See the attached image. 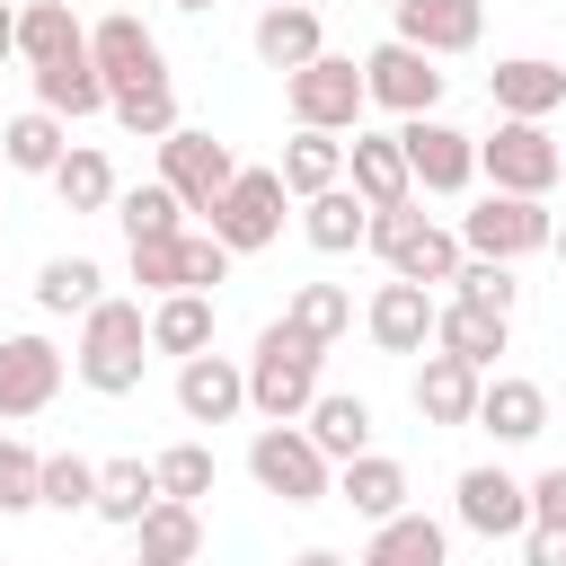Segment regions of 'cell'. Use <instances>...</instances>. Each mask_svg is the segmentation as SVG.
Masks as SVG:
<instances>
[{
	"label": "cell",
	"mask_w": 566,
	"mask_h": 566,
	"mask_svg": "<svg viewBox=\"0 0 566 566\" xmlns=\"http://www.w3.org/2000/svg\"><path fill=\"white\" fill-rule=\"evenodd\" d=\"M142 363H150V310L124 301V292H106V301L80 318L71 371H80V389H97V398H133V389H142Z\"/></svg>",
	"instance_id": "1"
},
{
	"label": "cell",
	"mask_w": 566,
	"mask_h": 566,
	"mask_svg": "<svg viewBox=\"0 0 566 566\" xmlns=\"http://www.w3.org/2000/svg\"><path fill=\"white\" fill-rule=\"evenodd\" d=\"M318 363H327V345H310L292 318H265L256 327V345H248V407L265 416V424H301L310 416V398H318Z\"/></svg>",
	"instance_id": "2"
},
{
	"label": "cell",
	"mask_w": 566,
	"mask_h": 566,
	"mask_svg": "<svg viewBox=\"0 0 566 566\" xmlns=\"http://www.w3.org/2000/svg\"><path fill=\"white\" fill-rule=\"evenodd\" d=\"M478 177H486V195H531V203H548V186L566 177V142H557L548 124L495 115V133L478 142Z\"/></svg>",
	"instance_id": "3"
},
{
	"label": "cell",
	"mask_w": 566,
	"mask_h": 566,
	"mask_svg": "<svg viewBox=\"0 0 566 566\" xmlns=\"http://www.w3.org/2000/svg\"><path fill=\"white\" fill-rule=\"evenodd\" d=\"M363 248L398 274V283H451L460 274V230H442V221H424L416 203H398V212H371V230H363Z\"/></svg>",
	"instance_id": "4"
},
{
	"label": "cell",
	"mask_w": 566,
	"mask_h": 566,
	"mask_svg": "<svg viewBox=\"0 0 566 566\" xmlns=\"http://www.w3.org/2000/svg\"><path fill=\"white\" fill-rule=\"evenodd\" d=\"M283 97H292V124L301 133H363V62L354 53H318V62H301L292 80H283Z\"/></svg>",
	"instance_id": "5"
},
{
	"label": "cell",
	"mask_w": 566,
	"mask_h": 566,
	"mask_svg": "<svg viewBox=\"0 0 566 566\" xmlns=\"http://www.w3.org/2000/svg\"><path fill=\"white\" fill-rule=\"evenodd\" d=\"M548 230H557V212H548V203H531V195H478V203L460 212V256L522 265V256H539V248H548Z\"/></svg>",
	"instance_id": "6"
},
{
	"label": "cell",
	"mask_w": 566,
	"mask_h": 566,
	"mask_svg": "<svg viewBox=\"0 0 566 566\" xmlns=\"http://www.w3.org/2000/svg\"><path fill=\"white\" fill-rule=\"evenodd\" d=\"M283 203H292V195H283V177H274V168H239V177L221 186V203L203 212V230H212L230 256H256V248H274V239H283Z\"/></svg>",
	"instance_id": "7"
},
{
	"label": "cell",
	"mask_w": 566,
	"mask_h": 566,
	"mask_svg": "<svg viewBox=\"0 0 566 566\" xmlns=\"http://www.w3.org/2000/svg\"><path fill=\"white\" fill-rule=\"evenodd\" d=\"M248 478H256L265 495H283V504H327V495H336V469L310 451L301 424H256V442H248Z\"/></svg>",
	"instance_id": "8"
},
{
	"label": "cell",
	"mask_w": 566,
	"mask_h": 566,
	"mask_svg": "<svg viewBox=\"0 0 566 566\" xmlns=\"http://www.w3.org/2000/svg\"><path fill=\"white\" fill-rule=\"evenodd\" d=\"M398 159H407V186L460 195V186L478 177V133H460V124H442V115H407V124H398Z\"/></svg>",
	"instance_id": "9"
},
{
	"label": "cell",
	"mask_w": 566,
	"mask_h": 566,
	"mask_svg": "<svg viewBox=\"0 0 566 566\" xmlns=\"http://www.w3.org/2000/svg\"><path fill=\"white\" fill-rule=\"evenodd\" d=\"M88 62H97L106 97H115V88H168V53H159V35H150L133 9H106V18L88 27Z\"/></svg>",
	"instance_id": "10"
},
{
	"label": "cell",
	"mask_w": 566,
	"mask_h": 566,
	"mask_svg": "<svg viewBox=\"0 0 566 566\" xmlns=\"http://www.w3.org/2000/svg\"><path fill=\"white\" fill-rule=\"evenodd\" d=\"M442 88H451V80L433 71V53H416V44H398V35L363 53V97H371V106H389L398 124H407V115H433V106H442Z\"/></svg>",
	"instance_id": "11"
},
{
	"label": "cell",
	"mask_w": 566,
	"mask_h": 566,
	"mask_svg": "<svg viewBox=\"0 0 566 566\" xmlns=\"http://www.w3.org/2000/svg\"><path fill=\"white\" fill-rule=\"evenodd\" d=\"M230 177H239L230 142H212V133H195V124H177V133L159 142V186H168V195H177L186 212H212Z\"/></svg>",
	"instance_id": "12"
},
{
	"label": "cell",
	"mask_w": 566,
	"mask_h": 566,
	"mask_svg": "<svg viewBox=\"0 0 566 566\" xmlns=\"http://www.w3.org/2000/svg\"><path fill=\"white\" fill-rule=\"evenodd\" d=\"M451 513H460V531H478V539H522V531H531V486H522L513 469L478 460V469H460Z\"/></svg>",
	"instance_id": "13"
},
{
	"label": "cell",
	"mask_w": 566,
	"mask_h": 566,
	"mask_svg": "<svg viewBox=\"0 0 566 566\" xmlns=\"http://www.w3.org/2000/svg\"><path fill=\"white\" fill-rule=\"evenodd\" d=\"M62 371H71V354L53 336H0V424L44 416L62 398Z\"/></svg>",
	"instance_id": "14"
},
{
	"label": "cell",
	"mask_w": 566,
	"mask_h": 566,
	"mask_svg": "<svg viewBox=\"0 0 566 566\" xmlns=\"http://www.w3.org/2000/svg\"><path fill=\"white\" fill-rule=\"evenodd\" d=\"M389 18H398V44H416L433 62L478 53V35H486V0H398Z\"/></svg>",
	"instance_id": "15"
},
{
	"label": "cell",
	"mask_w": 566,
	"mask_h": 566,
	"mask_svg": "<svg viewBox=\"0 0 566 566\" xmlns=\"http://www.w3.org/2000/svg\"><path fill=\"white\" fill-rule=\"evenodd\" d=\"M478 433H495L504 451H522V442H539L548 433V389L539 380H522V371H486V389H478V416H469Z\"/></svg>",
	"instance_id": "16"
},
{
	"label": "cell",
	"mask_w": 566,
	"mask_h": 566,
	"mask_svg": "<svg viewBox=\"0 0 566 566\" xmlns=\"http://www.w3.org/2000/svg\"><path fill=\"white\" fill-rule=\"evenodd\" d=\"M486 97H495V115H513V124H548V115L566 106V71H557L548 53H513V62L486 71Z\"/></svg>",
	"instance_id": "17"
},
{
	"label": "cell",
	"mask_w": 566,
	"mask_h": 566,
	"mask_svg": "<svg viewBox=\"0 0 566 566\" xmlns=\"http://www.w3.org/2000/svg\"><path fill=\"white\" fill-rule=\"evenodd\" d=\"M433 310H442V301H433L424 283H398V274H389V283L363 301V327H371L380 354H424V345H433Z\"/></svg>",
	"instance_id": "18"
},
{
	"label": "cell",
	"mask_w": 566,
	"mask_h": 566,
	"mask_svg": "<svg viewBox=\"0 0 566 566\" xmlns=\"http://www.w3.org/2000/svg\"><path fill=\"white\" fill-rule=\"evenodd\" d=\"M345 186L363 195V212H398V203H416L407 159H398V133H345Z\"/></svg>",
	"instance_id": "19"
},
{
	"label": "cell",
	"mask_w": 566,
	"mask_h": 566,
	"mask_svg": "<svg viewBox=\"0 0 566 566\" xmlns=\"http://www.w3.org/2000/svg\"><path fill=\"white\" fill-rule=\"evenodd\" d=\"M177 416H186V424H230V416H248V371H239L230 354L177 363Z\"/></svg>",
	"instance_id": "20"
},
{
	"label": "cell",
	"mask_w": 566,
	"mask_h": 566,
	"mask_svg": "<svg viewBox=\"0 0 566 566\" xmlns=\"http://www.w3.org/2000/svg\"><path fill=\"white\" fill-rule=\"evenodd\" d=\"M301 433H310V451H318L327 469H345V460L371 451V398H354V389H318L310 416H301Z\"/></svg>",
	"instance_id": "21"
},
{
	"label": "cell",
	"mask_w": 566,
	"mask_h": 566,
	"mask_svg": "<svg viewBox=\"0 0 566 566\" xmlns=\"http://www.w3.org/2000/svg\"><path fill=\"white\" fill-rule=\"evenodd\" d=\"M504 345H513V318H495V310H478V301H442V310H433V354H451V363H469V371H495Z\"/></svg>",
	"instance_id": "22"
},
{
	"label": "cell",
	"mask_w": 566,
	"mask_h": 566,
	"mask_svg": "<svg viewBox=\"0 0 566 566\" xmlns=\"http://www.w3.org/2000/svg\"><path fill=\"white\" fill-rule=\"evenodd\" d=\"M407 460H389V451H363V460H345L336 469V504L354 513V522H389V513H407Z\"/></svg>",
	"instance_id": "23"
},
{
	"label": "cell",
	"mask_w": 566,
	"mask_h": 566,
	"mask_svg": "<svg viewBox=\"0 0 566 566\" xmlns=\"http://www.w3.org/2000/svg\"><path fill=\"white\" fill-rule=\"evenodd\" d=\"M354 566H451V531L433 522V513H389V522H371V539H363V557Z\"/></svg>",
	"instance_id": "24"
},
{
	"label": "cell",
	"mask_w": 566,
	"mask_h": 566,
	"mask_svg": "<svg viewBox=\"0 0 566 566\" xmlns=\"http://www.w3.org/2000/svg\"><path fill=\"white\" fill-rule=\"evenodd\" d=\"M248 44H256V62L265 71H301V62H318L327 53V27H318V9H256V27H248Z\"/></svg>",
	"instance_id": "25"
},
{
	"label": "cell",
	"mask_w": 566,
	"mask_h": 566,
	"mask_svg": "<svg viewBox=\"0 0 566 566\" xmlns=\"http://www.w3.org/2000/svg\"><path fill=\"white\" fill-rule=\"evenodd\" d=\"M212 327H221V301H212V292H168V301H150V354L195 363V354H212Z\"/></svg>",
	"instance_id": "26"
},
{
	"label": "cell",
	"mask_w": 566,
	"mask_h": 566,
	"mask_svg": "<svg viewBox=\"0 0 566 566\" xmlns=\"http://www.w3.org/2000/svg\"><path fill=\"white\" fill-rule=\"evenodd\" d=\"M478 389H486V371H469L451 354H424L416 363V416L424 424H469L478 416Z\"/></svg>",
	"instance_id": "27"
},
{
	"label": "cell",
	"mask_w": 566,
	"mask_h": 566,
	"mask_svg": "<svg viewBox=\"0 0 566 566\" xmlns=\"http://www.w3.org/2000/svg\"><path fill=\"white\" fill-rule=\"evenodd\" d=\"M274 177H283V195H292V203H310V195L345 186V142H336V133H301V124H292V142H283V159H274Z\"/></svg>",
	"instance_id": "28"
},
{
	"label": "cell",
	"mask_w": 566,
	"mask_h": 566,
	"mask_svg": "<svg viewBox=\"0 0 566 566\" xmlns=\"http://www.w3.org/2000/svg\"><path fill=\"white\" fill-rule=\"evenodd\" d=\"M62 53H88V27L71 18V0H27V9H18V62L44 71V62H62Z\"/></svg>",
	"instance_id": "29"
},
{
	"label": "cell",
	"mask_w": 566,
	"mask_h": 566,
	"mask_svg": "<svg viewBox=\"0 0 566 566\" xmlns=\"http://www.w3.org/2000/svg\"><path fill=\"white\" fill-rule=\"evenodd\" d=\"M35 106H44V115H62V124H80V115H106V80H97V62H88V53H62V62H44V71H35Z\"/></svg>",
	"instance_id": "30"
},
{
	"label": "cell",
	"mask_w": 566,
	"mask_h": 566,
	"mask_svg": "<svg viewBox=\"0 0 566 566\" xmlns=\"http://www.w3.org/2000/svg\"><path fill=\"white\" fill-rule=\"evenodd\" d=\"M133 539H142V557L150 566H195L203 557V504H150L142 522H133Z\"/></svg>",
	"instance_id": "31"
},
{
	"label": "cell",
	"mask_w": 566,
	"mask_h": 566,
	"mask_svg": "<svg viewBox=\"0 0 566 566\" xmlns=\"http://www.w3.org/2000/svg\"><path fill=\"white\" fill-rule=\"evenodd\" d=\"M0 150H9V168H18V177H53V168H62V150H71V124H62V115H44V106H27V115H9V124H0Z\"/></svg>",
	"instance_id": "32"
},
{
	"label": "cell",
	"mask_w": 566,
	"mask_h": 566,
	"mask_svg": "<svg viewBox=\"0 0 566 566\" xmlns=\"http://www.w3.org/2000/svg\"><path fill=\"white\" fill-rule=\"evenodd\" d=\"M363 230H371V212H363V195H354V186H327V195H310V203H301V239H310L318 256L363 248Z\"/></svg>",
	"instance_id": "33"
},
{
	"label": "cell",
	"mask_w": 566,
	"mask_h": 566,
	"mask_svg": "<svg viewBox=\"0 0 566 566\" xmlns=\"http://www.w3.org/2000/svg\"><path fill=\"white\" fill-rule=\"evenodd\" d=\"M97 301H106L97 256H44V265H35V310H53V318H88Z\"/></svg>",
	"instance_id": "34"
},
{
	"label": "cell",
	"mask_w": 566,
	"mask_h": 566,
	"mask_svg": "<svg viewBox=\"0 0 566 566\" xmlns=\"http://www.w3.org/2000/svg\"><path fill=\"white\" fill-rule=\"evenodd\" d=\"M150 504H159V478H150V460H97V495H88V513H97V522L133 531Z\"/></svg>",
	"instance_id": "35"
},
{
	"label": "cell",
	"mask_w": 566,
	"mask_h": 566,
	"mask_svg": "<svg viewBox=\"0 0 566 566\" xmlns=\"http://www.w3.org/2000/svg\"><path fill=\"white\" fill-rule=\"evenodd\" d=\"M53 195H62V212H115V168H106V150H97V142H71L62 168H53Z\"/></svg>",
	"instance_id": "36"
},
{
	"label": "cell",
	"mask_w": 566,
	"mask_h": 566,
	"mask_svg": "<svg viewBox=\"0 0 566 566\" xmlns=\"http://www.w3.org/2000/svg\"><path fill=\"white\" fill-rule=\"evenodd\" d=\"M115 221H124V248L133 239H177L186 230V203L150 177V186H115Z\"/></svg>",
	"instance_id": "37"
},
{
	"label": "cell",
	"mask_w": 566,
	"mask_h": 566,
	"mask_svg": "<svg viewBox=\"0 0 566 566\" xmlns=\"http://www.w3.org/2000/svg\"><path fill=\"white\" fill-rule=\"evenodd\" d=\"M283 318H292L310 345H336V336L354 327V292H345V283H301V292L283 301Z\"/></svg>",
	"instance_id": "38"
},
{
	"label": "cell",
	"mask_w": 566,
	"mask_h": 566,
	"mask_svg": "<svg viewBox=\"0 0 566 566\" xmlns=\"http://www.w3.org/2000/svg\"><path fill=\"white\" fill-rule=\"evenodd\" d=\"M150 478H159L168 504H203L212 478H221V460H212V442H168V451L150 460Z\"/></svg>",
	"instance_id": "39"
},
{
	"label": "cell",
	"mask_w": 566,
	"mask_h": 566,
	"mask_svg": "<svg viewBox=\"0 0 566 566\" xmlns=\"http://www.w3.org/2000/svg\"><path fill=\"white\" fill-rule=\"evenodd\" d=\"M106 115H115L133 142H168V133H177V88H115Z\"/></svg>",
	"instance_id": "40"
},
{
	"label": "cell",
	"mask_w": 566,
	"mask_h": 566,
	"mask_svg": "<svg viewBox=\"0 0 566 566\" xmlns=\"http://www.w3.org/2000/svg\"><path fill=\"white\" fill-rule=\"evenodd\" d=\"M88 495H97V460H80V451H44L35 504H53V513H88Z\"/></svg>",
	"instance_id": "41"
},
{
	"label": "cell",
	"mask_w": 566,
	"mask_h": 566,
	"mask_svg": "<svg viewBox=\"0 0 566 566\" xmlns=\"http://www.w3.org/2000/svg\"><path fill=\"white\" fill-rule=\"evenodd\" d=\"M177 239H186V230H177ZM177 239H133V248H124V274H133L150 301L186 292V256H177Z\"/></svg>",
	"instance_id": "42"
},
{
	"label": "cell",
	"mask_w": 566,
	"mask_h": 566,
	"mask_svg": "<svg viewBox=\"0 0 566 566\" xmlns=\"http://www.w3.org/2000/svg\"><path fill=\"white\" fill-rule=\"evenodd\" d=\"M460 292L451 301H478V310H495V318H513V301H522V274L513 265H495V256H460V274H451Z\"/></svg>",
	"instance_id": "43"
},
{
	"label": "cell",
	"mask_w": 566,
	"mask_h": 566,
	"mask_svg": "<svg viewBox=\"0 0 566 566\" xmlns=\"http://www.w3.org/2000/svg\"><path fill=\"white\" fill-rule=\"evenodd\" d=\"M35 478H44V451H27L0 424V513H35Z\"/></svg>",
	"instance_id": "44"
},
{
	"label": "cell",
	"mask_w": 566,
	"mask_h": 566,
	"mask_svg": "<svg viewBox=\"0 0 566 566\" xmlns=\"http://www.w3.org/2000/svg\"><path fill=\"white\" fill-rule=\"evenodd\" d=\"M177 256H186V292H212V283H230V248H221L212 230H186V239H177Z\"/></svg>",
	"instance_id": "45"
},
{
	"label": "cell",
	"mask_w": 566,
	"mask_h": 566,
	"mask_svg": "<svg viewBox=\"0 0 566 566\" xmlns=\"http://www.w3.org/2000/svg\"><path fill=\"white\" fill-rule=\"evenodd\" d=\"M531 486V522L539 531H566V469H539V478H522Z\"/></svg>",
	"instance_id": "46"
},
{
	"label": "cell",
	"mask_w": 566,
	"mask_h": 566,
	"mask_svg": "<svg viewBox=\"0 0 566 566\" xmlns=\"http://www.w3.org/2000/svg\"><path fill=\"white\" fill-rule=\"evenodd\" d=\"M522 566H566V531H522Z\"/></svg>",
	"instance_id": "47"
},
{
	"label": "cell",
	"mask_w": 566,
	"mask_h": 566,
	"mask_svg": "<svg viewBox=\"0 0 566 566\" xmlns=\"http://www.w3.org/2000/svg\"><path fill=\"white\" fill-rule=\"evenodd\" d=\"M9 53H18V9L0 0V62H9Z\"/></svg>",
	"instance_id": "48"
},
{
	"label": "cell",
	"mask_w": 566,
	"mask_h": 566,
	"mask_svg": "<svg viewBox=\"0 0 566 566\" xmlns=\"http://www.w3.org/2000/svg\"><path fill=\"white\" fill-rule=\"evenodd\" d=\"M292 566H354V557H345V548H301Z\"/></svg>",
	"instance_id": "49"
},
{
	"label": "cell",
	"mask_w": 566,
	"mask_h": 566,
	"mask_svg": "<svg viewBox=\"0 0 566 566\" xmlns=\"http://www.w3.org/2000/svg\"><path fill=\"white\" fill-rule=\"evenodd\" d=\"M548 256H557V265H566V221H557V230H548Z\"/></svg>",
	"instance_id": "50"
},
{
	"label": "cell",
	"mask_w": 566,
	"mask_h": 566,
	"mask_svg": "<svg viewBox=\"0 0 566 566\" xmlns=\"http://www.w3.org/2000/svg\"><path fill=\"white\" fill-rule=\"evenodd\" d=\"M265 9H318V0H265Z\"/></svg>",
	"instance_id": "51"
},
{
	"label": "cell",
	"mask_w": 566,
	"mask_h": 566,
	"mask_svg": "<svg viewBox=\"0 0 566 566\" xmlns=\"http://www.w3.org/2000/svg\"><path fill=\"white\" fill-rule=\"evenodd\" d=\"M177 9H212V0H177Z\"/></svg>",
	"instance_id": "52"
},
{
	"label": "cell",
	"mask_w": 566,
	"mask_h": 566,
	"mask_svg": "<svg viewBox=\"0 0 566 566\" xmlns=\"http://www.w3.org/2000/svg\"><path fill=\"white\" fill-rule=\"evenodd\" d=\"M133 566H150V557H133Z\"/></svg>",
	"instance_id": "53"
},
{
	"label": "cell",
	"mask_w": 566,
	"mask_h": 566,
	"mask_svg": "<svg viewBox=\"0 0 566 566\" xmlns=\"http://www.w3.org/2000/svg\"><path fill=\"white\" fill-rule=\"evenodd\" d=\"M380 9H398V0H380Z\"/></svg>",
	"instance_id": "54"
}]
</instances>
